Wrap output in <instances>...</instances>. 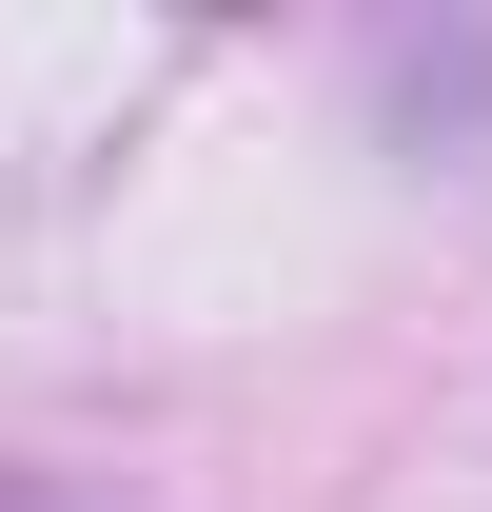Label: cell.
<instances>
[{
    "label": "cell",
    "mask_w": 492,
    "mask_h": 512,
    "mask_svg": "<svg viewBox=\"0 0 492 512\" xmlns=\"http://www.w3.org/2000/svg\"><path fill=\"white\" fill-rule=\"evenodd\" d=\"M0 512H79V493H40V473H0Z\"/></svg>",
    "instance_id": "6da1fadb"
}]
</instances>
